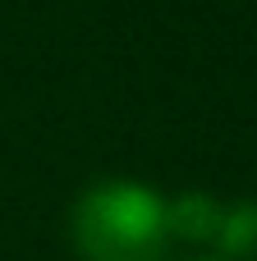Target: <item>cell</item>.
I'll return each instance as SVG.
<instances>
[{"instance_id":"obj_2","label":"cell","mask_w":257,"mask_h":261,"mask_svg":"<svg viewBox=\"0 0 257 261\" xmlns=\"http://www.w3.org/2000/svg\"><path fill=\"white\" fill-rule=\"evenodd\" d=\"M212 257L221 261L257 257V202L221 206V220H216V234H212Z\"/></svg>"},{"instance_id":"obj_4","label":"cell","mask_w":257,"mask_h":261,"mask_svg":"<svg viewBox=\"0 0 257 261\" xmlns=\"http://www.w3.org/2000/svg\"><path fill=\"white\" fill-rule=\"evenodd\" d=\"M193 261H221V257H193Z\"/></svg>"},{"instance_id":"obj_3","label":"cell","mask_w":257,"mask_h":261,"mask_svg":"<svg viewBox=\"0 0 257 261\" xmlns=\"http://www.w3.org/2000/svg\"><path fill=\"white\" fill-rule=\"evenodd\" d=\"M166 220H170V239L212 248V234H216V220H221V202L207 197V193H184V197L166 202Z\"/></svg>"},{"instance_id":"obj_1","label":"cell","mask_w":257,"mask_h":261,"mask_svg":"<svg viewBox=\"0 0 257 261\" xmlns=\"http://www.w3.org/2000/svg\"><path fill=\"white\" fill-rule=\"evenodd\" d=\"M69 243L83 261H166V197L138 179H97L69 206Z\"/></svg>"}]
</instances>
